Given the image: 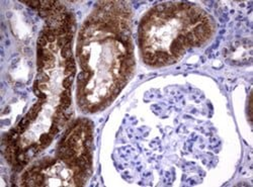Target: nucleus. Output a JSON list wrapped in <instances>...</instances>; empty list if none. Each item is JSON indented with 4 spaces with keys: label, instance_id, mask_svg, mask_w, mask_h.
I'll return each mask as SVG.
<instances>
[{
    "label": "nucleus",
    "instance_id": "1",
    "mask_svg": "<svg viewBox=\"0 0 253 187\" xmlns=\"http://www.w3.org/2000/svg\"><path fill=\"white\" fill-rule=\"evenodd\" d=\"M169 51H170V55L172 57H174L176 60H178L185 53V48L183 47V45L181 44L180 41L175 39L171 43L170 47H169Z\"/></svg>",
    "mask_w": 253,
    "mask_h": 187
},
{
    "label": "nucleus",
    "instance_id": "2",
    "mask_svg": "<svg viewBox=\"0 0 253 187\" xmlns=\"http://www.w3.org/2000/svg\"><path fill=\"white\" fill-rule=\"evenodd\" d=\"M93 75V73H89V72H82L80 74H78V77H77V81H78V87H85L86 84L89 82L91 76Z\"/></svg>",
    "mask_w": 253,
    "mask_h": 187
},
{
    "label": "nucleus",
    "instance_id": "3",
    "mask_svg": "<svg viewBox=\"0 0 253 187\" xmlns=\"http://www.w3.org/2000/svg\"><path fill=\"white\" fill-rule=\"evenodd\" d=\"M51 142H52L51 135L47 134V133H44V134H42L41 137H40V148L41 149L47 148L48 146H50Z\"/></svg>",
    "mask_w": 253,
    "mask_h": 187
},
{
    "label": "nucleus",
    "instance_id": "4",
    "mask_svg": "<svg viewBox=\"0 0 253 187\" xmlns=\"http://www.w3.org/2000/svg\"><path fill=\"white\" fill-rule=\"evenodd\" d=\"M61 56L65 60L73 57L72 56V49H71V44H67L61 49Z\"/></svg>",
    "mask_w": 253,
    "mask_h": 187
},
{
    "label": "nucleus",
    "instance_id": "5",
    "mask_svg": "<svg viewBox=\"0 0 253 187\" xmlns=\"http://www.w3.org/2000/svg\"><path fill=\"white\" fill-rule=\"evenodd\" d=\"M43 60L45 62H51V61H55V57H54L53 53H52L50 50L48 49H44L43 51Z\"/></svg>",
    "mask_w": 253,
    "mask_h": 187
},
{
    "label": "nucleus",
    "instance_id": "6",
    "mask_svg": "<svg viewBox=\"0 0 253 187\" xmlns=\"http://www.w3.org/2000/svg\"><path fill=\"white\" fill-rule=\"evenodd\" d=\"M60 105L65 109H68L71 105V97H60Z\"/></svg>",
    "mask_w": 253,
    "mask_h": 187
},
{
    "label": "nucleus",
    "instance_id": "7",
    "mask_svg": "<svg viewBox=\"0 0 253 187\" xmlns=\"http://www.w3.org/2000/svg\"><path fill=\"white\" fill-rule=\"evenodd\" d=\"M73 78H74V74L70 75V76H67L66 78L63 80V82H62V85H63V87H64L65 89H69L71 86V84H72V81H73Z\"/></svg>",
    "mask_w": 253,
    "mask_h": 187
},
{
    "label": "nucleus",
    "instance_id": "8",
    "mask_svg": "<svg viewBox=\"0 0 253 187\" xmlns=\"http://www.w3.org/2000/svg\"><path fill=\"white\" fill-rule=\"evenodd\" d=\"M38 114H39V111H37L35 108H33V107H31V108L29 109V112L27 113V115H25V116H27L31 121H33L35 118H37Z\"/></svg>",
    "mask_w": 253,
    "mask_h": 187
},
{
    "label": "nucleus",
    "instance_id": "9",
    "mask_svg": "<svg viewBox=\"0 0 253 187\" xmlns=\"http://www.w3.org/2000/svg\"><path fill=\"white\" fill-rule=\"evenodd\" d=\"M37 80H39L40 83H47V82H49V81H50V78L45 72H40L39 75H38Z\"/></svg>",
    "mask_w": 253,
    "mask_h": 187
},
{
    "label": "nucleus",
    "instance_id": "10",
    "mask_svg": "<svg viewBox=\"0 0 253 187\" xmlns=\"http://www.w3.org/2000/svg\"><path fill=\"white\" fill-rule=\"evenodd\" d=\"M48 45V41L46 39V37L44 35H40V37L38 39V48H42V49H45V47Z\"/></svg>",
    "mask_w": 253,
    "mask_h": 187
},
{
    "label": "nucleus",
    "instance_id": "11",
    "mask_svg": "<svg viewBox=\"0 0 253 187\" xmlns=\"http://www.w3.org/2000/svg\"><path fill=\"white\" fill-rule=\"evenodd\" d=\"M58 126H59V124H57V123H54V122L52 123L51 128H50V130H49V134L51 135L52 137L57 135L58 132H59V128H58Z\"/></svg>",
    "mask_w": 253,
    "mask_h": 187
},
{
    "label": "nucleus",
    "instance_id": "12",
    "mask_svg": "<svg viewBox=\"0 0 253 187\" xmlns=\"http://www.w3.org/2000/svg\"><path fill=\"white\" fill-rule=\"evenodd\" d=\"M65 45H67L66 41H65V37H57V46L58 48H63Z\"/></svg>",
    "mask_w": 253,
    "mask_h": 187
},
{
    "label": "nucleus",
    "instance_id": "13",
    "mask_svg": "<svg viewBox=\"0 0 253 187\" xmlns=\"http://www.w3.org/2000/svg\"><path fill=\"white\" fill-rule=\"evenodd\" d=\"M46 39H47L48 43L54 44L56 41V39H57V37H56V35H54L53 33H49L48 35H46Z\"/></svg>",
    "mask_w": 253,
    "mask_h": 187
},
{
    "label": "nucleus",
    "instance_id": "14",
    "mask_svg": "<svg viewBox=\"0 0 253 187\" xmlns=\"http://www.w3.org/2000/svg\"><path fill=\"white\" fill-rule=\"evenodd\" d=\"M41 170H42L41 166H35V167H33V168L29 170V172H31V175H35V174H39V173H41Z\"/></svg>",
    "mask_w": 253,
    "mask_h": 187
},
{
    "label": "nucleus",
    "instance_id": "15",
    "mask_svg": "<svg viewBox=\"0 0 253 187\" xmlns=\"http://www.w3.org/2000/svg\"><path fill=\"white\" fill-rule=\"evenodd\" d=\"M60 97H71L70 88H69V89H65L64 91H62V93L60 94Z\"/></svg>",
    "mask_w": 253,
    "mask_h": 187
},
{
    "label": "nucleus",
    "instance_id": "16",
    "mask_svg": "<svg viewBox=\"0 0 253 187\" xmlns=\"http://www.w3.org/2000/svg\"><path fill=\"white\" fill-rule=\"evenodd\" d=\"M88 110L91 111V112H95V111L99 110V105L98 104H92L88 106Z\"/></svg>",
    "mask_w": 253,
    "mask_h": 187
},
{
    "label": "nucleus",
    "instance_id": "17",
    "mask_svg": "<svg viewBox=\"0 0 253 187\" xmlns=\"http://www.w3.org/2000/svg\"><path fill=\"white\" fill-rule=\"evenodd\" d=\"M55 66V61L51 62H45V69H51Z\"/></svg>",
    "mask_w": 253,
    "mask_h": 187
},
{
    "label": "nucleus",
    "instance_id": "18",
    "mask_svg": "<svg viewBox=\"0 0 253 187\" xmlns=\"http://www.w3.org/2000/svg\"><path fill=\"white\" fill-rule=\"evenodd\" d=\"M50 51H54V52H57L58 51V49H59V48H58V46L57 45H54V44H51V45H50Z\"/></svg>",
    "mask_w": 253,
    "mask_h": 187
},
{
    "label": "nucleus",
    "instance_id": "19",
    "mask_svg": "<svg viewBox=\"0 0 253 187\" xmlns=\"http://www.w3.org/2000/svg\"><path fill=\"white\" fill-rule=\"evenodd\" d=\"M39 88L41 89L42 91H46V90H48V86L45 84V83H40Z\"/></svg>",
    "mask_w": 253,
    "mask_h": 187
}]
</instances>
